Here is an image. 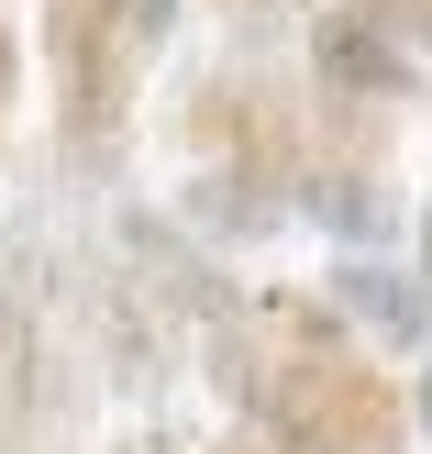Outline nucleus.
<instances>
[{"label":"nucleus","mask_w":432,"mask_h":454,"mask_svg":"<svg viewBox=\"0 0 432 454\" xmlns=\"http://www.w3.org/2000/svg\"><path fill=\"white\" fill-rule=\"evenodd\" d=\"M211 377L255 411V433L278 454H399L411 443L399 377L344 333L333 300H300V288H266L255 310H222Z\"/></svg>","instance_id":"nucleus-1"},{"label":"nucleus","mask_w":432,"mask_h":454,"mask_svg":"<svg viewBox=\"0 0 432 454\" xmlns=\"http://www.w3.org/2000/svg\"><path fill=\"white\" fill-rule=\"evenodd\" d=\"M177 0H44V67H56V133L78 167H100L133 122V89L167 56Z\"/></svg>","instance_id":"nucleus-2"},{"label":"nucleus","mask_w":432,"mask_h":454,"mask_svg":"<svg viewBox=\"0 0 432 454\" xmlns=\"http://www.w3.org/2000/svg\"><path fill=\"white\" fill-rule=\"evenodd\" d=\"M310 89L344 100V111H399V100L421 89V56H411V44H389L366 12L333 0V12H310Z\"/></svg>","instance_id":"nucleus-3"},{"label":"nucleus","mask_w":432,"mask_h":454,"mask_svg":"<svg viewBox=\"0 0 432 454\" xmlns=\"http://www.w3.org/2000/svg\"><path fill=\"white\" fill-rule=\"evenodd\" d=\"M333 300L377 333V344H432V288L389 278V266H333Z\"/></svg>","instance_id":"nucleus-4"},{"label":"nucleus","mask_w":432,"mask_h":454,"mask_svg":"<svg viewBox=\"0 0 432 454\" xmlns=\"http://www.w3.org/2000/svg\"><path fill=\"white\" fill-rule=\"evenodd\" d=\"M344 12H366L389 44H411V56H432V0H344Z\"/></svg>","instance_id":"nucleus-5"},{"label":"nucleus","mask_w":432,"mask_h":454,"mask_svg":"<svg viewBox=\"0 0 432 454\" xmlns=\"http://www.w3.org/2000/svg\"><path fill=\"white\" fill-rule=\"evenodd\" d=\"M12 89H22V44H12V22H0V155H12Z\"/></svg>","instance_id":"nucleus-6"},{"label":"nucleus","mask_w":432,"mask_h":454,"mask_svg":"<svg viewBox=\"0 0 432 454\" xmlns=\"http://www.w3.org/2000/svg\"><path fill=\"white\" fill-rule=\"evenodd\" d=\"M411 421H421V443H432V355H421V388H411Z\"/></svg>","instance_id":"nucleus-7"},{"label":"nucleus","mask_w":432,"mask_h":454,"mask_svg":"<svg viewBox=\"0 0 432 454\" xmlns=\"http://www.w3.org/2000/svg\"><path fill=\"white\" fill-rule=\"evenodd\" d=\"M211 454H278V443H266V433H233V443H211Z\"/></svg>","instance_id":"nucleus-8"},{"label":"nucleus","mask_w":432,"mask_h":454,"mask_svg":"<svg viewBox=\"0 0 432 454\" xmlns=\"http://www.w3.org/2000/svg\"><path fill=\"white\" fill-rule=\"evenodd\" d=\"M222 12H244V22H266V12H288V0H222Z\"/></svg>","instance_id":"nucleus-9"},{"label":"nucleus","mask_w":432,"mask_h":454,"mask_svg":"<svg viewBox=\"0 0 432 454\" xmlns=\"http://www.w3.org/2000/svg\"><path fill=\"white\" fill-rule=\"evenodd\" d=\"M421 288H432V200H421Z\"/></svg>","instance_id":"nucleus-10"},{"label":"nucleus","mask_w":432,"mask_h":454,"mask_svg":"<svg viewBox=\"0 0 432 454\" xmlns=\"http://www.w3.org/2000/svg\"><path fill=\"white\" fill-rule=\"evenodd\" d=\"M133 454H189V443H167V433H145V443H133Z\"/></svg>","instance_id":"nucleus-11"}]
</instances>
